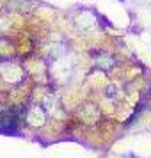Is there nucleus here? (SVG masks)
I'll use <instances>...</instances> for the list:
<instances>
[{
  "label": "nucleus",
  "instance_id": "1",
  "mask_svg": "<svg viewBox=\"0 0 151 158\" xmlns=\"http://www.w3.org/2000/svg\"><path fill=\"white\" fill-rule=\"evenodd\" d=\"M0 77L9 84H20L25 78V71L16 64H2L0 66Z\"/></svg>",
  "mask_w": 151,
  "mask_h": 158
},
{
  "label": "nucleus",
  "instance_id": "2",
  "mask_svg": "<svg viewBox=\"0 0 151 158\" xmlns=\"http://www.w3.org/2000/svg\"><path fill=\"white\" fill-rule=\"evenodd\" d=\"M75 23H77L78 29H82V30H93L94 27H96V16H94V13H91V11H82L78 15V18L75 20Z\"/></svg>",
  "mask_w": 151,
  "mask_h": 158
},
{
  "label": "nucleus",
  "instance_id": "3",
  "mask_svg": "<svg viewBox=\"0 0 151 158\" xmlns=\"http://www.w3.org/2000/svg\"><path fill=\"white\" fill-rule=\"evenodd\" d=\"M27 121L32 124V126H39V124H43L44 119H46V114H44V110L41 107H32L27 112Z\"/></svg>",
  "mask_w": 151,
  "mask_h": 158
},
{
  "label": "nucleus",
  "instance_id": "4",
  "mask_svg": "<svg viewBox=\"0 0 151 158\" xmlns=\"http://www.w3.org/2000/svg\"><path fill=\"white\" fill-rule=\"evenodd\" d=\"M115 64V59L110 55V53H98L96 57V66L100 69H110L112 66Z\"/></svg>",
  "mask_w": 151,
  "mask_h": 158
},
{
  "label": "nucleus",
  "instance_id": "5",
  "mask_svg": "<svg viewBox=\"0 0 151 158\" xmlns=\"http://www.w3.org/2000/svg\"><path fill=\"white\" fill-rule=\"evenodd\" d=\"M107 96L108 98H115V85H108L107 87Z\"/></svg>",
  "mask_w": 151,
  "mask_h": 158
},
{
  "label": "nucleus",
  "instance_id": "6",
  "mask_svg": "<svg viewBox=\"0 0 151 158\" xmlns=\"http://www.w3.org/2000/svg\"><path fill=\"white\" fill-rule=\"evenodd\" d=\"M4 29H6V23H4V20H0V32H2Z\"/></svg>",
  "mask_w": 151,
  "mask_h": 158
},
{
  "label": "nucleus",
  "instance_id": "7",
  "mask_svg": "<svg viewBox=\"0 0 151 158\" xmlns=\"http://www.w3.org/2000/svg\"><path fill=\"white\" fill-rule=\"evenodd\" d=\"M119 2H124V0H119Z\"/></svg>",
  "mask_w": 151,
  "mask_h": 158
}]
</instances>
